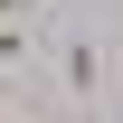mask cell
<instances>
[{
  "label": "cell",
  "mask_w": 123,
  "mask_h": 123,
  "mask_svg": "<svg viewBox=\"0 0 123 123\" xmlns=\"http://www.w3.org/2000/svg\"><path fill=\"white\" fill-rule=\"evenodd\" d=\"M29 57V19H0V66H19Z\"/></svg>",
  "instance_id": "1"
},
{
  "label": "cell",
  "mask_w": 123,
  "mask_h": 123,
  "mask_svg": "<svg viewBox=\"0 0 123 123\" xmlns=\"http://www.w3.org/2000/svg\"><path fill=\"white\" fill-rule=\"evenodd\" d=\"M0 19H29V0H0Z\"/></svg>",
  "instance_id": "2"
}]
</instances>
